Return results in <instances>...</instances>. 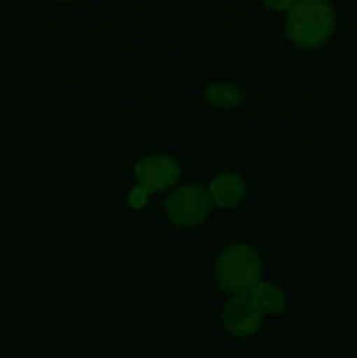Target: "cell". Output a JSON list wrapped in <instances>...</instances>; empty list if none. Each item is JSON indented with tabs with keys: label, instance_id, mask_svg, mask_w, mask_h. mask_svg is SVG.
Here are the masks:
<instances>
[{
	"label": "cell",
	"instance_id": "1",
	"mask_svg": "<svg viewBox=\"0 0 357 358\" xmlns=\"http://www.w3.org/2000/svg\"><path fill=\"white\" fill-rule=\"evenodd\" d=\"M335 24V10L328 0H294L287 9L286 34L296 48H318L331 37Z\"/></svg>",
	"mask_w": 357,
	"mask_h": 358
},
{
	"label": "cell",
	"instance_id": "2",
	"mask_svg": "<svg viewBox=\"0 0 357 358\" xmlns=\"http://www.w3.org/2000/svg\"><path fill=\"white\" fill-rule=\"evenodd\" d=\"M261 259L248 245H231L217 257L216 282L220 290L231 296L251 294V290L261 282Z\"/></svg>",
	"mask_w": 357,
	"mask_h": 358
},
{
	"label": "cell",
	"instance_id": "3",
	"mask_svg": "<svg viewBox=\"0 0 357 358\" xmlns=\"http://www.w3.org/2000/svg\"><path fill=\"white\" fill-rule=\"evenodd\" d=\"M212 196L200 185H186L168 196L167 213L178 227H195L212 212Z\"/></svg>",
	"mask_w": 357,
	"mask_h": 358
},
{
	"label": "cell",
	"instance_id": "4",
	"mask_svg": "<svg viewBox=\"0 0 357 358\" xmlns=\"http://www.w3.org/2000/svg\"><path fill=\"white\" fill-rule=\"evenodd\" d=\"M262 311L252 301L248 294L233 296L224 306L223 324L226 331L234 338H248L254 336L262 325Z\"/></svg>",
	"mask_w": 357,
	"mask_h": 358
},
{
	"label": "cell",
	"instance_id": "5",
	"mask_svg": "<svg viewBox=\"0 0 357 358\" xmlns=\"http://www.w3.org/2000/svg\"><path fill=\"white\" fill-rule=\"evenodd\" d=\"M135 175L136 185L153 194L177 184L181 166L170 156H147L135 166Z\"/></svg>",
	"mask_w": 357,
	"mask_h": 358
},
{
	"label": "cell",
	"instance_id": "6",
	"mask_svg": "<svg viewBox=\"0 0 357 358\" xmlns=\"http://www.w3.org/2000/svg\"><path fill=\"white\" fill-rule=\"evenodd\" d=\"M209 192L214 205L220 208H233L244 201L247 194V184L237 173H220L212 180Z\"/></svg>",
	"mask_w": 357,
	"mask_h": 358
},
{
	"label": "cell",
	"instance_id": "7",
	"mask_svg": "<svg viewBox=\"0 0 357 358\" xmlns=\"http://www.w3.org/2000/svg\"><path fill=\"white\" fill-rule=\"evenodd\" d=\"M248 296L252 297V301L258 304L259 310H261L262 313L279 315L287 308V301L284 292L279 287L272 285V283L259 282L258 285L251 290Z\"/></svg>",
	"mask_w": 357,
	"mask_h": 358
},
{
	"label": "cell",
	"instance_id": "8",
	"mask_svg": "<svg viewBox=\"0 0 357 358\" xmlns=\"http://www.w3.org/2000/svg\"><path fill=\"white\" fill-rule=\"evenodd\" d=\"M205 98L224 108H237L244 103V93L231 84H209L205 87Z\"/></svg>",
	"mask_w": 357,
	"mask_h": 358
},
{
	"label": "cell",
	"instance_id": "9",
	"mask_svg": "<svg viewBox=\"0 0 357 358\" xmlns=\"http://www.w3.org/2000/svg\"><path fill=\"white\" fill-rule=\"evenodd\" d=\"M147 198H149V192L144 187H140V185H136V187L132 189V192H130V205H132L133 208H144L147 203Z\"/></svg>",
	"mask_w": 357,
	"mask_h": 358
},
{
	"label": "cell",
	"instance_id": "10",
	"mask_svg": "<svg viewBox=\"0 0 357 358\" xmlns=\"http://www.w3.org/2000/svg\"><path fill=\"white\" fill-rule=\"evenodd\" d=\"M268 9L272 10H287L294 3V0H261Z\"/></svg>",
	"mask_w": 357,
	"mask_h": 358
}]
</instances>
